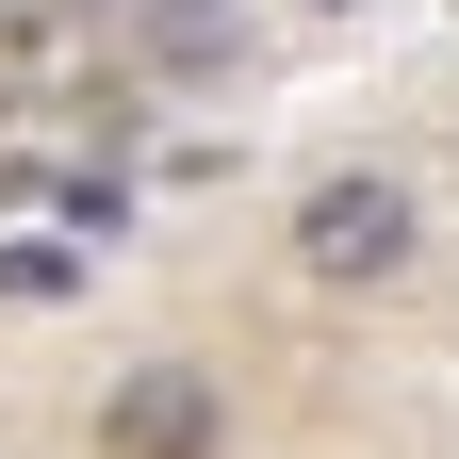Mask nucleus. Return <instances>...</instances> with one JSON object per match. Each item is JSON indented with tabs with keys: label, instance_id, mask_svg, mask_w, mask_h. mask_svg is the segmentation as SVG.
I'll use <instances>...</instances> for the list:
<instances>
[{
	"label": "nucleus",
	"instance_id": "obj_1",
	"mask_svg": "<svg viewBox=\"0 0 459 459\" xmlns=\"http://www.w3.org/2000/svg\"><path fill=\"white\" fill-rule=\"evenodd\" d=\"M411 247H427V197L394 181V164H328V181L296 197V279H328V296L411 279Z\"/></svg>",
	"mask_w": 459,
	"mask_h": 459
},
{
	"label": "nucleus",
	"instance_id": "obj_2",
	"mask_svg": "<svg viewBox=\"0 0 459 459\" xmlns=\"http://www.w3.org/2000/svg\"><path fill=\"white\" fill-rule=\"evenodd\" d=\"M99 459H213V377L148 361V377H132V394L99 411Z\"/></svg>",
	"mask_w": 459,
	"mask_h": 459
},
{
	"label": "nucleus",
	"instance_id": "obj_3",
	"mask_svg": "<svg viewBox=\"0 0 459 459\" xmlns=\"http://www.w3.org/2000/svg\"><path fill=\"white\" fill-rule=\"evenodd\" d=\"M66 296H99L82 230H0V312H66Z\"/></svg>",
	"mask_w": 459,
	"mask_h": 459
},
{
	"label": "nucleus",
	"instance_id": "obj_4",
	"mask_svg": "<svg viewBox=\"0 0 459 459\" xmlns=\"http://www.w3.org/2000/svg\"><path fill=\"white\" fill-rule=\"evenodd\" d=\"M296 17H361V0H296Z\"/></svg>",
	"mask_w": 459,
	"mask_h": 459
}]
</instances>
